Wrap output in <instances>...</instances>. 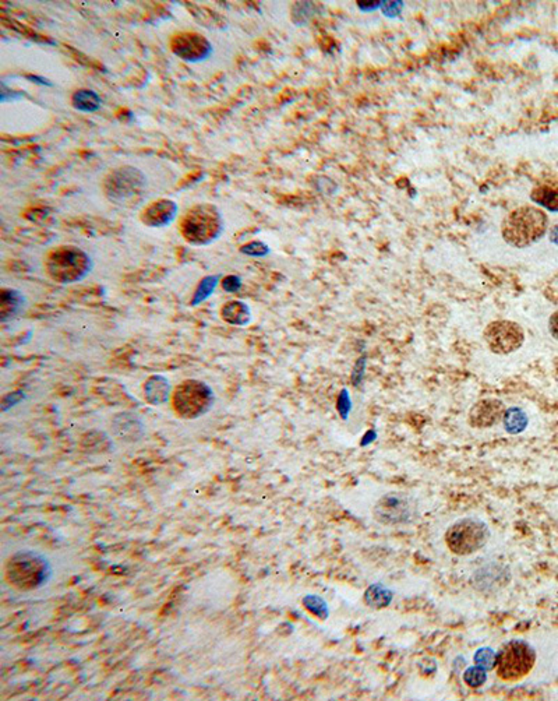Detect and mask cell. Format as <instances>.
<instances>
[{"instance_id":"obj_1","label":"cell","mask_w":558,"mask_h":701,"mask_svg":"<svg viewBox=\"0 0 558 701\" xmlns=\"http://www.w3.org/2000/svg\"><path fill=\"white\" fill-rule=\"evenodd\" d=\"M54 569L45 555L35 550L13 553L4 566V577L18 591H34L48 584Z\"/></svg>"},{"instance_id":"obj_2","label":"cell","mask_w":558,"mask_h":701,"mask_svg":"<svg viewBox=\"0 0 558 701\" xmlns=\"http://www.w3.org/2000/svg\"><path fill=\"white\" fill-rule=\"evenodd\" d=\"M549 230L547 214L535 206H522L512 210L502 221L504 240L518 249L539 242Z\"/></svg>"},{"instance_id":"obj_23","label":"cell","mask_w":558,"mask_h":701,"mask_svg":"<svg viewBox=\"0 0 558 701\" xmlns=\"http://www.w3.org/2000/svg\"><path fill=\"white\" fill-rule=\"evenodd\" d=\"M392 599V592L384 585L374 584L367 588L364 592V602L366 605L374 608V609H383L390 605Z\"/></svg>"},{"instance_id":"obj_20","label":"cell","mask_w":558,"mask_h":701,"mask_svg":"<svg viewBox=\"0 0 558 701\" xmlns=\"http://www.w3.org/2000/svg\"><path fill=\"white\" fill-rule=\"evenodd\" d=\"M530 199L535 204L552 211L558 213V190L547 184L536 186L530 192Z\"/></svg>"},{"instance_id":"obj_29","label":"cell","mask_w":558,"mask_h":701,"mask_svg":"<svg viewBox=\"0 0 558 701\" xmlns=\"http://www.w3.org/2000/svg\"><path fill=\"white\" fill-rule=\"evenodd\" d=\"M549 331L552 334V337L558 341V310L554 312L550 319H549Z\"/></svg>"},{"instance_id":"obj_10","label":"cell","mask_w":558,"mask_h":701,"mask_svg":"<svg viewBox=\"0 0 558 701\" xmlns=\"http://www.w3.org/2000/svg\"><path fill=\"white\" fill-rule=\"evenodd\" d=\"M483 338L493 353L509 355L523 346L525 331L516 322L496 320L486 326Z\"/></svg>"},{"instance_id":"obj_18","label":"cell","mask_w":558,"mask_h":701,"mask_svg":"<svg viewBox=\"0 0 558 701\" xmlns=\"http://www.w3.org/2000/svg\"><path fill=\"white\" fill-rule=\"evenodd\" d=\"M221 317L232 326H246L251 320V310L243 300H229L221 307Z\"/></svg>"},{"instance_id":"obj_19","label":"cell","mask_w":558,"mask_h":701,"mask_svg":"<svg viewBox=\"0 0 558 701\" xmlns=\"http://www.w3.org/2000/svg\"><path fill=\"white\" fill-rule=\"evenodd\" d=\"M71 105L78 112L94 114L102 108V98L94 90L80 88L71 95Z\"/></svg>"},{"instance_id":"obj_26","label":"cell","mask_w":558,"mask_h":701,"mask_svg":"<svg viewBox=\"0 0 558 701\" xmlns=\"http://www.w3.org/2000/svg\"><path fill=\"white\" fill-rule=\"evenodd\" d=\"M496 661H497V655L492 648H480L475 655V664L483 668L485 671L493 669L496 666Z\"/></svg>"},{"instance_id":"obj_11","label":"cell","mask_w":558,"mask_h":701,"mask_svg":"<svg viewBox=\"0 0 558 701\" xmlns=\"http://www.w3.org/2000/svg\"><path fill=\"white\" fill-rule=\"evenodd\" d=\"M170 51L187 63H201L213 57L214 47L198 33H179L170 40Z\"/></svg>"},{"instance_id":"obj_14","label":"cell","mask_w":558,"mask_h":701,"mask_svg":"<svg viewBox=\"0 0 558 701\" xmlns=\"http://www.w3.org/2000/svg\"><path fill=\"white\" fill-rule=\"evenodd\" d=\"M511 575L506 567L500 565H489L473 575L470 583L480 592H496L509 583Z\"/></svg>"},{"instance_id":"obj_17","label":"cell","mask_w":558,"mask_h":701,"mask_svg":"<svg viewBox=\"0 0 558 701\" xmlns=\"http://www.w3.org/2000/svg\"><path fill=\"white\" fill-rule=\"evenodd\" d=\"M172 393L170 382L162 375L151 376L144 384V397L153 406L167 404L172 399Z\"/></svg>"},{"instance_id":"obj_15","label":"cell","mask_w":558,"mask_h":701,"mask_svg":"<svg viewBox=\"0 0 558 701\" xmlns=\"http://www.w3.org/2000/svg\"><path fill=\"white\" fill-rule=\"evenodd\" d=\"M27 299L24 293L14 288H1L0 291V320L10 322L21 316L25 310Z\"/></svg>"},{"instance_id":"obj_5","label":"cell","mask_w":558,"mask_h":701,"mask_svg":"<svg viewBox=\"0 0 558 701\" xmlns=\"http://www.w3.org/2000/svg\"><path fill=\"white\" fill-rule=\"evenodd\" d=\"M172 407L182 419H197L206 415L215 403L214 390L204 382L189 379L182 382L172 393Z\"/></svg>"},{"instance_id":"obj_27","label":"cell","mask_w":558,"mask_h":701,"mask_svg":"<svg viewBox=\"0 0 558 701\" xmlns=\"http://www.w3.org/2000/svg\"><path fill=\"white\" fill-rule=\"evenodd\" d=\"M304 606L316 616H319L321 620H324L327 616H328V609H327V605L326 602L319 598V596H314V595H309L306 596V599L303 601Z\"/></svg>"},{"instance_id":"obj_24","label":"cell","mask_w":558,"mask_h":701,"mask_svg":"<svg viewBox=\"0 0 558 701\" xmlns=\"http://www.w3.org/2000/svg\"><path fill=\"white\" fill-rule=\"evenodd\" d=\"M487 681V675H486V671L480 666H472V668H468L463 673V682L469 686V688H480L486 683Z\"/></svg>"},{"instance_id":"obj_28","label":"cell","mask_w":558,"mask_h":701,"mask_svg":"<svg viewBox=\"0 0 558 701\" xmlns=\"http://www.w3.org/2000/svg\"><path fill=\"white\" fill-rule=\"evenodd\" d=\"M221 285H222L225 293H236L242 290L243 281H242V278L239 276L230 274V276L223 277L222 280H221Z\"/></svg>"},{"instance_id":"obj_4","label":"cell","mask_w":558,"mask_h":701,"mask_svg":"<svg viewBox=\"0 0 558 701\" xmlns=\"http://www.w3.org/2000/svg\"><path fill=\"white\" fill-rule=\"evenodd\" d=\"M222 214L213 204H197L180 221V234L194 246H207L215 242L223 228Z\"/></svg>"},{"instance_id":"obj_30","label":"cell","mask_w":558,"mask_h":701,"mask_svg":"<svg viewBox=\"0 0 558 701\" xmlns=\"http://www.w3.org/2000/svg\"><path fill=\"white\" fill-rule=\"evenodd\" d=\"M27 78L30 81H34L35 84H40V86H48V87H52L54 86L49 80H47L45 77H41V76H27Z\"/></svg>"},{"instance_id":"obj_22","label":"cell","mask_w":558,"mask_h":701,"mask_svg":"<svg viewBox=\"0 0 558 701\" xmlns=\"http://www.w3.org/2000/svg\"><path fill=\"white\" fill-rule=\"evenodd\" d=\"M502 419H504L505 430L511 435H516V433L523 432L529 423L528 415L518 407L506 409Z\"/></svg>"},{"instance_id":"obj_21","label":"cell","mask_w":558,"mask_h":701,"mask_svg":"<svg viewBox=\"0 0 558 701\" xmlns=\"http://www.w3.org/2000/svg\"><path fill=\"white\" fill-rule=\"evenodd\" d=\"M218 284H221V276L214 274V276H207V277H204V278L198 283V285H197L196 291L193 293V298H191V300H190V305H191V306H198V305H201L203 302H206V300H207V299H208L213 293H215V290H217Z\"/></svg>"},{"instance_id":"obj_31","label":"cell","mask_w":558,"mask_h":701,"mask_svg":"<svg viewBox=\"0 0 558 701\" xmlns=\"http://www.w3.org/2000/svg\"><path fill=\"white\" fill-rule=\"evenodd\" d=\"M550 239H552V242L558 243V227H554V228L552 230V232H550Z\"/></svg>"},{"instance_id":"obj_9","label":"cell","mask_w":558,"mask_h":701,"mask_svg":"<svg viewBox=\"0 0 558 701\" xmlns=\"http://www.w3.org/2000/svg\"><path fill=\"white\" fill-rule=\"evenodd\" d=\"M373 516L383 526L410 524L417 517V506L410 496L402 492H390L377 500Z\"/></svg>"},{"instance_id":"obj_25","label":"cell","mask_w":558,"mask_h":701,"mask_svg":"<svg viewBox=\"0 0 558 701\" xmlns=\"http://www.w3.org/2000/svg\"><path fill=\"white\" fill-rule=\"evenodd\" d=\"M240 253L250 257H266L270 254V247L261 240H253L240 246Z\"/></svg>"},{"instance_id":"obj_16","label":"cell","mask_w":558,"mask_h":701,"mask_svg":"<svg viewBox=\"0 0 558 701\" xmlns=\"http://www.w3.org/2000/svg\"><path fill=\"white\" fill-rule=\"evenodd\" d=\"M112 428L116 436L126 442H137L144 435V426L141 420L133 413L127 412L117 415L112 423Z\"/></svg>"},{"instance_id":"obj_8","label":"cell","mask_w":558,"mask_h":701,"mask_svg":"<svg viewBox=\"0 0 558 701\" xmlns=\"http://www.w3.org/2000/svg\"><path fill=\"white\" fill-rule=\"evenodd\" d=\"M147 187L146 175L134 167H121L114 170L104 180L107 197L116 204H126L141 197Z\"/></svg>"},{"instance_id":"obj_6","label":"cell","mask_w":558,"mask_h":701,"mask_svg":"<svg viewBox=\"0 0 558 701\" xmlns=\"http://www.w3.org/2000/svg\"><path fill=\"white\" fill-rule=\"evenodd\" d=\"M536 662V652L530 644L514 640L502 647L496 661L499 678L505 682H518L530 673Z\"/></svg>"},{"instance_id":"obj_7","label":"cell","mask_w":558,"mask_h":701,"mask_svg":"<svg viewBox=\"0 0 558 701\" xmlns=\"http://www.w3.org/2000/svg\"><path fill=\"white\" fill-rule=\"evenodd\" d=\"M490 538L489 526L476 519H463L449 526L446 534L448 549L459 556H468L482 549Z\"/></svg>"},{"instance_id":"obj_3","label":"cell","mask_w":558,"mask_h":701,"mask_svg":"<svg viewBox=\"0 0 558 701\" xmlns=\"http://www.w3.org/2000/svg\"><path fill=\"white\" fill-rule=\"evenodd\" d=\"M94 267L91 256L71 245L52 249L45 259V270L52 281L61 285L76 284L91 274Z\"/></svg>"},{"instance_id":"obj_13","label":"cell","mask_w":558,"mask_h":701,"mask_svg":"<svg viewBox=\"0 0 558 701\" xmlns=\"http://www.w3.org/2000/svg\"><path fill=\"white\" fill-rule=\"evenodd\" d=\"M179 214V206L169 199H161L148 204L141 213V223L150 228L170 225Z\"/></svg>"},{"instance_id":"obj_12","label":"cell","mask_w":558,"mask_h":701,"mask_svg":"<svg viewBox=\"0 0 558 701\" xmlns=\"http://www.w3.org/2000/svg\"><path fill=\"white\" fill-rule=\"evenodd\" d=\"M504 403L497 399H485L477 401L468 416V422L475 429H487L497 425L505 413Z\"/></svg>"}]
</instances>
